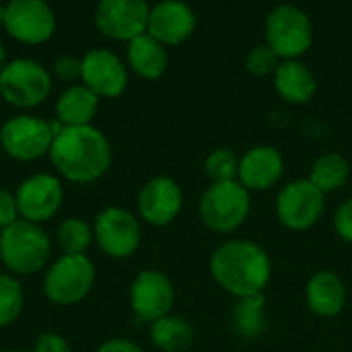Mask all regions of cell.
I'll list each match as a JSON object with an SVG mask.
<instances>
[{
    "label": "cell",
    "mask_w": 352,
    "mask_h": 352,
    "mask_svg": "<svg viewBox=\"0 0 352 352\" xmlns=\"http://www.w3.org/2000/svg\"><path fill=\"white\" fill-rule=\"evenodd\" d=\"M50 159L68 182L91 184L109 169L111 146L95 126L64 128L52 142Z\"/></svg>",
    "instance_id": "6da1fadb"
},
{
    "label": "cell",
    "mask_w": 352,
    "mask_h": 352,
    "mask_svg": "<svg viewBox=\"0 0 352 352\" xmlns=\"http://www.w3.org/2000/svg\"><path fill=\"white\" fill-rule=\"evenodd\" d=\"M210 274L227 293L245 299L266 289L272 276V262L258 243L233 239L217 248L210 256Z\"/></svg>",
    "instance_id": "7a4b0ae2"
},
{
    "label": "cell",
    "mask_w": 352,
    "mask_h": 352,
    "mask_svg": "<svg viewBox=\"0 0 352 352\" xmlns=\"http://www.w3.org/2000/svg\"><path fill=\"white\" fill-rule=\"evenodd\" d=\"M50 258V239L45 231L29 221H16L0 231V260L14 274H33Z\"/></svg>",
    "instance_id": "3957f363"
},
{
    "label": "cell",
    "mask_w": 352,
    "mask_h": 352,
    "mask_svg": "<svg viewBox=\"0 0 352 352\" xmlns=\"http://www.w3.org/2000/svg\"><path fill=\"white\" fill-rule=\"evenodd\" d=\"M266 45L283 60H297L314 43V25L305 10L280 4L268 12L264 25Z\"/></svg>",
    "instance_id": "277c9868"
},
{
    "label": "cell",
    "mask_w": 352,
    "mask_h": 352,
    "mask_svg": "<svg viewBox=\"0 0 352 352\" xmlns=\"http://www.w3.org/2000/svg\"><path fill=\"white\" fill-rule=\"evenodd\" d=\"M200 219L214 233H231L243 225L252 210L250 190L239 182L210 184L200 198Z\"/></svg>",
    "instance_id": "5b68a950"
},
{
    "label": "cell",
    "mask_w": 352,
    "mask_h": 352,
    "mask_svg": "<svg viewBox=\"0 0 352 352\" xmlns=\"http://www.w3.org/2000/svg\"><path fill=\"white\" fill-rule=\"evenodd\" d=\"M50 91L52 78L47 70L35 60H12L0 72V95L14 107H35L47 99Z\"/></svg>",
    "instance_id": "8992f818"
},
{
    "label": "cell",
    "mask_w": 352,
    "mask_h": 352,
    "mask_svg": "<svg viewBox=\"0 0 352 352\" xmlns=\"http://www.w3.org/2000/svg\"><path fill=\"white\" fill-rule=\"evenodd\" d=\"M95 283V266L82 256L64 254L52 268L47 270L43 291L50 301L58 305H72L85 299Z\"/></svg>",
    "instance_id": "52a82bcc"
},
{
    "label": "cell",
    "mask_w": 352,
    "mask_h": 352,
    "mask_svg": "<svg viewBox=\"0 0 352 352\" xmlns=\"http://www.w3.org/2000/svg\"><path fill=\"white\" fill-rule=\"evenodd\" d=\"M324 206V194L309 179H293L276 198V217L291 231H307L320 221Z\"/></svg>",
    "instance_id": "ba28073f"
},
{
    "label": "cell",
    "mask_w": 352,
    "mask_h": 352,
    "mask_svg": "<svg viewBox=\"0 0 352 352\" xmlns=\"http://www.w3.org/2000/svg\"><path fill=\"white\" fill-rule=\"evenodd\" d=\"M54 142L50 122L33 116H14L0 130L4 153L16 161H35L50 153Z\"/></svg>",
    "instance_id": "9c48e42d"
},
{
    "label": "cell",
    "mask_w": 352,
    "mask_h": 352,
    "mask_svg": "<svg viewBox=\"0 0 352 352\" xmlns=\"http://www.w3.org/2000/svg\"><path fill=\"white\" fill-rule=\"evenodd\" d=\"M4 29L21 43L39 45L54 35L56 16L41 0H12L6 4Z\"/></svg>",
    "instance_id": "30bf717a"
},
{
    "label": "cell",
    "mask_w": 352,
    "mask_h": 352,
    "mask_svg": "<svg viewBox=\"0 0 352 352\" xmlns=\"http://www.w3.org/2000/svg\"><path fill=\"white\" fill-rule=\"evenodd\" d=\"M151 8L142 0H103L95 10L97 29L111 39L132 41L146 33Z\"/></svg>",
    "instance_id": "8fae6325"
},
{
    "label": "cell",
    "mask_w": 352,
    "mask_h": 352,
    "mask_svg": "<svg viewBox=\"0 0 352 352\" xmlns=\"http://www.w3.org/2000/svg\"><path fill=\"white\" fill-rule=\"evenodd\" d=\"M93 233L99 248L111 258H128L140 243V225L136 217L118 206H109L97 214Z\"/></svg>",
    "instance_id": "7c38bea8"
},
{
    "label": "cell",
    "mask_w": 352,
    "mask_h": 352,
    "mask_svg": "<svg viewBox=\"0 0 352 352\" xmlns=\"http://www.w3.org/2000/svg\"><path fill=\"white\" fill-rule=\"evenodd\" d=\"M14 200H16L19 217H23V221L35 225L43 223L52 219L62 206L64 200L62 184L58 182V177L47 173L31 175L19 186Z\"/></svg>",
    "instance_id": "4fadbf2b"
},
{
    "label": "cell",
    "mask_w": 352,
    "mask_h": 352,
    "mask_svg": "<svg viewBox=\"0 0 352 352\" xmlns=\"http://www.w3.org/2000/svg\"><path fill=\"white\" fill-rule=\"evenodd\" d=\"M173 299V285L159 270H142L130 287V305L144 322H157L169 316Z\"/></svg>",
    "instance_id": "5bb4252c"
},
{
    "label": "cell",
    "mask_w": 352,
    "mask_h": 352,
    "mask_svg": "<svg viewBox=\"0 0 352 352\" xmlns=\"http://www.w3.org/2000/svg\"><path fill=\"white\" fill-rule=\"evenodd\" d=\"M82 82L97 97H118L128 85V68L109 50H89L82 56Z\"/></svg>",
    "instance_id": "9a60e30c"
},
{
    "label": "cell",
    "mask_w": 352,
    "mask_h": 352,
    "mask_svg": "<svg viewBox=\"0 0 352 352\" xmlns=\"http://www.w3.org/2000/svg\"><path fill=\"white\" fill-rule=\"evenodd\" d=\"M182 206H184L182 188L177 186L175 179L167 175H159L146 182L138 196L140 217L155 227H165L171 221H175L177 214L182 212Z\"/></svg>",
    "instance_id": "2e32d148"
},
{
    "label": "cell",
    "mask_w": 352,
    "mask_h": 352,
    "mask_svg": "<svg viewBox=\"0 0 352 352\" xmlns=\"http://www.w3.org/2000/svg\"><path fill=\"white\" fill-rule=\"evenodd\" d=\"M196 29L194 10L175 0L159 2L151 8L146 33L163 45H179L184 43Z\"/></svg>",
    "instance_id": "e0dca14e"
},
{
    "label": "cell",
    "mask_w": 352,
    "mask_h": 352,
    "mask_svg": "<svg viewBox=\"0 0 352 352\" xmlns=\"http://www.w3.org/2000/svg\"><path fill=\"white\" fill-rule=\"evenodd\" d=\"M285 171V161L274 146H254L239 159V184L245 190H268Z\"/></svg>",
    "instance_id": "ac0fdd59"
},
{
    "label": "cell",
    "mask_w": 352,
    "mask_h": 352,
    "mask_svg": "<svg viewBox=\"0 0 352 352\" xmlns=\"http://www.w3.org/2000/svg\"><path fill=\"white\" fill-rule=\"evenodd\" d=\"M307 307L320 318H336L346 305V287L336 272H316L305 287Z\"/></svg>",
    "instance_id": "d6986e66"
},
{
    "label": "cell",
    "mask_w": 352,
    "mask_h": 352,
    "mask_svg": "<svg viewBox=\"0 0 352 352\" xmlns=\"http://www.w3.org/2000/svg\"><path fill=\"white\" fill-rule=\"evenodd\" d=\"M274 87L289 103H307L318 91V78L303 62L283 60L274 72Z\"/></svg>",
    "instance_id": "ffe728a7"
},
{
    "label": "cell",
    "mask_w": 352,
    "mask_h": 352,
    "mask_svg": "<svg viewBox=\"0 0 352 352\" xmlns=\"http://www.w3.org/2000/svg\"><path fill=\"white\" fill-rule=\"evenodd\" d=\"M97 107H99V97L91 89H87L85 85H72L58 97L56 116L58 122L64 124V128L91 126Z\"/></svg>",
    "instance_id": "44dd1931"
},
{
    "label": "cell",
    "mask_w": 352,
    "mask_h": 352,
    "mask_svg": "<svg viewBox=\"0 0 352 352\" xmlns=\"http://www.w3.org/2000/svg\"><path fill=\"white\" fill-rule=\"evenodd\" d=\"M128 66L134 74L155 80L167 70V50L163 43L144 33L128 43Z\"/></svg>",
    "instance_id": "7402d4cb"
},
{
    "label": "cell",
    "mask_w": 352,
    "mask_h": 352,
    "mask_svg": "<svg viewBox=\"0 0 352 352\" xmlns=\"http://www.w3.org/2000/svg\"><path fill=\"white\" fill-rule=\"evenodd\" d=\"M268 324L264 293L237 299L231 309V330L243 340H256L264 334Z\"/></svg>",
    "instance_id": "603a6c76"
},
{
    "label": "cell",
    "mask_w": 352,
    "mask_h": 352,
    "mask_svg": "<svg viewBox=\"0 0 352 352\" xmlns=\"http://www.w3.org/2000/svg\"><path fill=\"white\" fill-rule=\"evenodd\" d=\"M151 340L163 352H186L194 342V328L175 316H165L151 326Z\"/></svg>",
    "instance_id": "cb8c5ba5"
},
{
    "label": "cell",
    "mask_w": 352,
    "mask_h": 352,
    "mask_svg": "<svg viewBox=\"0 0 352 352\" xmlns=\"http://www.w3.org/2000/svg\"><path fill=\"white\" fill-rule=\"evenodd\" d=\"M351 177V165L349 161L338 155V153H328V155H322L314 167H311V175H309V182L322 192H334V190H340L346 186Z\"/></svg>",
    "instance_id": "d4e9b609"
},
{
    "label": "cell",
    "mask_w": 352,
    "mask_h": 352,
    "mask_svg": "<svg viewBox=\"0 0 352 352\" xmlns=\"http://www.w3.org/2000/svg\"><path fill=\"white\" fill-rule=\"evenodd\" d=\"M58 241L64 254L82 256L93 241V229L80 219H66L58 229Z\"/></svg>",
    "instance_id": "484cf974"
},
{
    "label": "cell",
    "mask_w": 352,
    "mask_h": 352,
    "mask_svg": "<svg viewBox=\"0 0 352 352\" xmlns=\"http://www.w3.org/2000/svg\"><path fill=\"white\" fill-rule=\"evenodd\" d=\"M204 171L212 184L237 182L239 157L231 148H214L204 161Z\"/></svg>",
    "instance_id": "4316f807"
},
{
    "label": "cell",
    "mask_w": 352,
    "mask_h": 352,
    "mask_svg": "<svg viewBox=\"0 0 352 352\" xmlns=\"http://www.w3.org/2000/svg\"><path fill=\"white\" fill-rule=\"evenodd\" d=\"M23 309L21 283L8 274H0V328L12 324Z\"/></svg>",
    "instance_id": "83f0119b"
},
{
    "label": "cell",
    "mask_w": 352,
    "mask_h": 352,
    "mask_svg": "<svg viewBox=\"0 0 352 352\" xmlns=\"http://www.w3.org/2000/svg\"><path fill=\"white\" fill-rule=\"evenodd\" d=\"M280 66V58L276 56L274 50H270L266 43H260L256 47H252L248 52L245 58V68L248 72H252L254 76H268L274 74Z\"/></svg>",
    "instance_id": "f1b7e54d"
},
{
    "label": "cell",
    "mask_w": 352,
    "mask_h": 352,
    "mask_svg": "<svg viewBox=\"0 0 352 352\" xmlns=\"http://www.w3.org/2000/svg\"><path fill=\"white\" fill-rule=\"evenodd\" d=\"M54 70H56V74H58L60 80L72 82V80L80 78V74H82V62L76 60V58H72V56H62V58L56 60Z\"/></svg>",
    "instance_id": "f546056e"
},
{
    "label": "cell",
    "mask_w": 352,
    "mask_h": 352,
    "mask_svg": "<svg viewBox=\"0 0 352 352\" xmlns=\"http://www.w3.org/2000/svg\"><path fill=\"white\" fill-rule=\"evenodd\" d=\"M16 217H19V210H16L14 196L8 190L0 188V229L4 231L6 227H10L12 223H16L19 221Z\"/></svg>",
    "instance_id": "4dcf8cb0"
},
{
    "label": "cell",
    "mask_w": 352,
    "mask_h": 352,
    "mask_svg": "<svg viewBox=\"0 0 352 352\" xmlns=\"http://www.w3.org/2000/svg\"><path fill=\"white\" fill-rule=\"evenodd\" d=\"M334 227H336V233L344 241L352 243V198L338 208V212L334 217Z\"/></svg>",
    "instance_id": "1f68e13d"
},
{
    "label": "cell",
    "mask_w": 352,
    "mask_h": 352,
    "mask_svg": "<svg viewBox=\"0 0 352 352\" xmlns=\"http://www.w3.org/2000/svg\"><path fill=\"white\" fill-rule=\"evenodd\" d=\"M33 352H70V346L60 334L47 332V334H41L37 338Z\"/></svg>",
    "instance_id": "d6a6232c"
},
{
    "label": "cell",
    "mask_w": 352,
    "mask_h": 352,
    "mask_svg": "<svg viewBox=\"0 0 352 352\" xmlns=\"http://www.w3.org/2000/svg\"><path fill=\"white\" fill-rule=\"evenodd\" d=\"M97 352H144V351H142L138 344L130 342V340L116 338V340H107L105 344H101Z\"/></svg>",
    "instance_id": "836d02e7"
},
{
    "label": "cell",
    "mask_w": 352,
    "mask_h": 352,
    "mask_svg": "<svg viewBox=\"0 0 352 352\" xmlns=\"http://www.w3.org/2000/svg\"><path fill=\"white\" fill-rule=\"evenodd\" d=\"M4 66H6V50H4V45H2V41H0V72H2Z\"/></svg>",
    "instance_id": "e575fe53"
},
{
    "label": "cell",
    "mask_w": 352,
    "mask_h": 352,
    "mask_svg": "<svg viewBox=\"0 0 352 352\" xmlns=\"http://www.w3.org/2000/svg\"><path fill=\"white\" fill-rule=\"evenodd\" d=\"M4 14H6V6L0 4V25H4Z\"/></svg>",
    "instance_id": "d590c367"
},
{
    "label": "cell",
    "mask_w": 352,
    "mask_h": 352,
    "mask_svg": "<svg viewBox=\"0 0 352 352\" xmlns=\"http://www.w3.org/2000/svg\"><path fill=\"white\" fill-rule=\"evenodd\" d=\"M8 352H19V351H8Z\"/></svg>",
    "instance_id": "8d00e7d4"
}]
</instances>
